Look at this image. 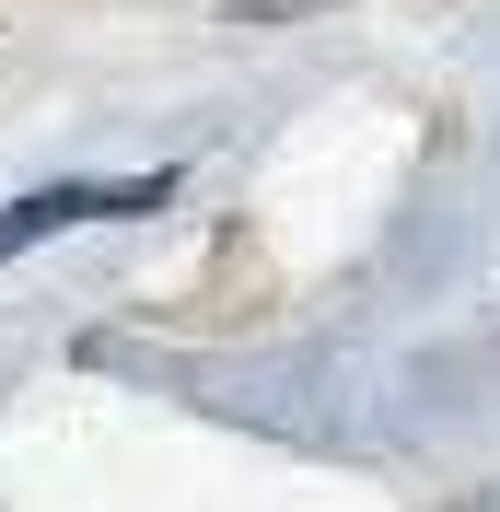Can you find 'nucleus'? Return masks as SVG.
I'll use <instances>...</instances> for the list:
<instances>
[{
  "label": "nucleus",
  "instance_id": "f257e3e1",
  "mask_svg": "<svg viewBox=\"0 0 500 512\" xmlns=\"http://www.w3.org/2000/svg\"><path fill=\"white\" fill-rule=\"evenodd\" d=\"M163 198H175V175H59V187H24L0 210V256L47 245V233H82V222H140Z\"/></svg>",
  "mask_w": 500,
  "mask_h": 512
},
{
  "label": "nucleus",
  "instance_id": "f03ea898",
  "mask_svg": "<svg viewBox=\"0 0 500 512\" xmlns=\"http://www.w3.org/2000/svg\"><path fill=\"white\" fill-rule=\"evenodd\" d=\"M256 12H303V0H256Z\"/></svg>",
  "mask_w": 500,
  "mask_h": 512
}]
</instances>
